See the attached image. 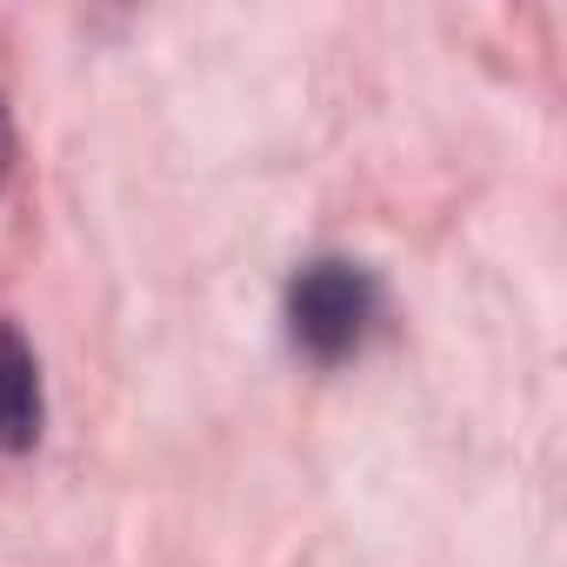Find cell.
<instances>
[{
    "instance_id": "obj_1",
    "label": "cell",
    "mask_w": 567,
    "mask_h": 567,
    "mask_svg": "<svg viewBox=\"0 0 567 567\" xmlns=\"http://www.w3.org/2000/svg\"><path fill=\"white\" fill-rule=\"evenodd\" d=\"M381 328V280L361 260L321 254L288 280V334L308 361L341 368L368 348V334Z\"/></svg>"
},
{
    "instance_id": "obj_2",
    "label": "cell",
    "mask_w": 567,
    "mask_h": 567,
    "mask_svg": "<svg viewBox=\"0 0 567 567\" xmlns=\"http://www.w3.org/2000/svg\"><path fill=\"white\" fill-rule=\"evenodd\" d=\"M41 421H48L41 361L14 321H0V454H28L41 441Z\"/></svg>"
},
{
    "instance_id": "obj_3",
    "label": "cell",
    "mask_w": 567,
    "mask_h": 567,
    "mask_svg": "<svg viewBox=\"0 0 567 567\" xmlns=\"http://www.w3.org/2000/svg\"><path fill=\"white\" fill-rule=\"evenodd\" d=\"M14 174V121H8V101H0V187Z\"/></svg>"
}]
</instances>
